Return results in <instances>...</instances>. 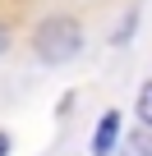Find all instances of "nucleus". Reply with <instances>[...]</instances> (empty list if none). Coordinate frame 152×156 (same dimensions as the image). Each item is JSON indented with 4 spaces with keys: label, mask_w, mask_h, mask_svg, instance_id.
Masks as SVG:
<instances>
[{
    "label": "nucleus",
    "mask_w": 152,
    "mask_h": 156,
    "mask_svg": "<svg viewBox=\"0 0 152 156\" xmlns=\"http://www.w3.org/2000/svg\"><path fill=\"white\" fill-rule=\"evenodd\" d=\"M83 51V28H79V19H69V14H51V19H42L37 28H32V55L42 60V64H69L74 55Z\"/></svg>",
    "instance_id": "1"
},
{
    "label": "nucleus",
    "mask_w": 152,
    "mask_h": 156,
    "mask_svg": "<svg viewBox=\"0 0 152 156\" xmlns=\"http://www.w3.org/2000/svg\"><path fill=\"white\" fill-rule=\"evenodd\" d=\"M115 142H120V110H106L97 133H92V156H111Z\"/></svg>",
    "instance_id": "2"
},
{
    "label": "nucleus",
    "mask_w": 152,
    "mask_h": 156,
    "mask_svg": "<svg viewBox=\"0 0 152 156\" xmlns=\"http://www.w3.org/2000/svg\"><path fill=\"white\" fill-rule=\"evenodd\" d=\"M124 156H152V129H138L124 138Z\"/></svg>",
    "instance_id": "3"
},
{
    "label": "nucleus",
    "mask_w": 152,
    "mask_h": 156,
    "mask_svg": "<svg viewBox=\"0 0 152 156\" xmlns=\"http://www.w3.org/2000/svg\"><path fill=\"white\" fill-rule=\"evenodd\" d=\"M134 110H138L143 129H152V83H143V87H138V101H134Z\"/></svg>",
    "instance_id": "4"
},
{
    "label": "nucleus",
    "mask_w": 152,
    "mask_h": 156,
    "mask_svg": "<svg viewBox=\"0 0 152 156\" xmlns=\"http://www.w3.org/2000/svg\"><path fill=\"white\" fill-rule=\"evenodd\" d=\"M5 51H9V32L0 28V55H5Z\"/></svg>",
    "instance_id": "5"
},
{
    "label": "nucleus",
    "mask_w": 152,
    "mask_h": 156,
    "mask_svg": "<svg viewBox=\"0 0 152 156\" xmlns=\"http://www.w3.org/2000/svg\"><path fill=\"white\" fill-rule=\"evenodd\" d=\"M9 151V133H0V156H5Z\"/></svg>",
    "instance_id": "6"
}]
</instances>
